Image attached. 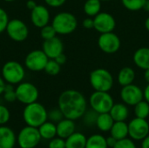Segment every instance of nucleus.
Here are the masks:
<instances>
[{
	"mask_svg": "<svg viewBox=\"0 0 149 148\" xmlns=\"http://www.w3.org/2000/svg\"><path fill=\"white\" fill-rule=\"evenodd\" d=\"M58 108L64 117L72 120L82 118L87 110V102L85 96L77 90H65L58 97Z\"/></svg>",
	"mask_w": 149,
	"mask_h": 148,
	"instance_id": "obj_1",
	"label": "nucleus"
},
{
	"mask_svg": "<svg viewBox=\"0 0 149 148\" xmlns=\"http://www.w3.org/2000/svg\"><path fill=\"white\" fill-rule=\"evenodd\" d=\"M23 119L27 126L38 128L48 120V112L42 104L36 101L25 106L23 111Z\"/></svg>",
	"mask_w": 149,
	"mask_h": 148,
	"instance_id": "obj_2",
	"label": "nucleus"
},
{
	"mask_svg": "<svg viewBox=\"0 0 149 148\" xmlns=\"http://www.w3.org/2000/svg\"><path fill=\"white\" fill-rule=\"evenodd\" d=\"M52 25L54 27L57 34L68 35L77 29L78 20L72 13L62 11L55 15L52 19Z\"/></svg>",
	"mask_w": 149,
	"mask_h": 148,
	"instance_id": "obj_3",
	"label": "nucleus"
},
{
	"mask_svg": "<svg viewBox=\"0 0 149 148\" xmlns=\"http://www.w3.org/2000/svg\"><path fill=\"white\" fill-rule=\"evenodd\" d=\"M90 85L94 91L109 92L113 86V78L112 73L104 68H98L91 72Z\"/></svg>",
	"mask_w": 149,
	"mask_h": 148,
	"instance_id": "obj_4",
	"label": "nucleus"
},
{
	"mask_svg": "<svg viewBox=\"0 0 149 148\" xmlns=\"http://www.w3.org/2000/svg\"><path fill=\"white\" fill-rule=\"evenodd\" d=\"M1 76L7 84L18 85L23 82L25 71L24 66L17 61L10 60L3 64L1 71Z\"/></svg>",
	"mask_w": 149,
	"mask_h": 148,
	"instance_id": "obj_5",
	"label": "nucleus"
},
{
	"mask_svg": "<svg viewBox=\"0 0 149 148\" xmlns=\"http://www.w3.org/2000/svg\"><path fill=\"white\" fill-rule=\"evenodd\" d=\"M89 104L91 108L100 114L109 113L114 105V101L108 92L95 91L89 98Z\"/></svg>",
	"mask_w": 149,
	"mask_h": 148,
	"instance_id": "obj_6",
	"label": "nucleus"
},
{
	"mask_svg": "<svg viewBox=\"0 0 149 148\" xmlns=\"http://www.w3.org/2000/svg\"><path fill=\"white\" fill-rule=\"evenodd\" d=\"M38 128L26 126L20 130L17 136V142L20 148H35L41 140Z\"/></svg>",
	"mask_w": 149,
	"mask_h": 148,
	"instance_id": "obj_7",
	"label": "nucleus"
},
{
	"mask_svg": "<svg viewBox=\"0 0 149 148\" xmlns=\"http://www.w3.org/2000/svg\"><path fill=\"white\" fill-rule=\"evenodd\" d=\"M16 95L17 100L24 105H29L36 102L38 99L39 92L38 88L30 82H21L17 85Z\"/></svg>",
	"mask_w": 149,
	"mask_h": 148,
	"instance_id": "obj_8",
	"label": "nucleus"
},
{
	"mask_svg": "<svg viewBox=\"0 0 149 148\" xmlns=\"http://www.w3.org/2000/svg\"><path fill=\"white\" fill-rule=\"evenodd\" d=\"M49 59L43 50H33L26 55L24 65L29 71L38 72L44 71Z\"/></svg>",
	"mask_w": 149,
	"mask_h": 148,
	"instance_id": "obj_9",
	"label": "nucleus"
},
{
	"mask_svg": "<svg viewBox=\"0 0 149 148\" xmlns=\"http://www.w3.org/2000/svg\"><path fill=\"white\" fill-rule=\"evenodd\" d=\"M5 31L9 38L15 42H23L29 36L27 24L18 18L10 19Z\"/></svg>",
	"mask_w": 149,
	"mask_h": 148,
	"instance_id": "obj_10",
	"label": "nucleus"
},
{
	"mask_svg": "<svg viewBox=\"0 0 149 148\" xmlns=\"http://www.w3.org/2000/svg\"><path fill=\"white\" fill-rule=\"evenodd\" d=\"M98 45L100 49L107 54H113L117 52L120 46V38L113 31L102 33L98 38Z\"/></svg>",
	"mask_w": 149,
	"mask_h": 148,
	"instance_id": "obj_11",
	"label": "nucleus"
},
{
	"mask_svg": "<svg viewBox=\"0 0 149 148\" xmlns=\"http://www.w3.org/2000/svg\"><path fill=\"white\" fill-rule=\"evenodd\" d=\"M149 134V123L147 119L135 117L128 123V136L133 140H142Z\"/></svg>",
	"mask_w": 149,
	"mask_h": 148,
	"instance_id": "obj_12",
	"label": "nucleus"
},
{
	"mask_svg": "<svg viewBox=\"0 0 149 148\" xmlns=\"http://www.w3.org/2000/svg\"><path fill=\"white\" fill-rule=\"evenodd\" d=\"M120 98L127 106H134L137 103L144 99V93L140 86L130 84L122 86L120 90Z\"/></svg>",
	"mask_w": 149,
	"mask_h": 148,
	"instance_id": "obj_13",
	"label": "nucleus"
},
{
	"mask_svg": "<svg viewBox=\"0 0 149 148\" xmlns=\"http://www.w3.org/2000/svg\"><path fill=\"white\" fill-rule=\"evenodd\" d=\"M94 29L100 32L107 33L113 31L116 27V20L113 15L107 12H100L95 17H93Z\"/></svg>",
	"mask_w": 149,
	"mask_h": 148,
	"instance_id": "obj_14",
	"label": "nucleus"
},
{
	"mask_svg": "<svg viewBox=\"0 0 149 148\" xmlns=\"http://www.w3.org/2000/svg\"><path fill=\"white\" fill-rule=\"evenodd\" d=\"M50 18V11L45 5L37 4V6L31 10V21L34 26L39 29L48 24Z\"/></svg>",
	"mask_w": 149,
	"mask_h": 148,
	"instance_id": "obj_15",
	"label": "nucleus"
},
{
	"mask_svg": "<svg viewBox=\"0 0 149 148\" xmlns=\"http://www.w3.org/2000/svg\"><path fill=\"white\" fill-rule=\"evenodd\" d=\"M42 50L50 59H54L59 54L63 53L64 44L62 40L57 36L47 40H44Z\"/></svg>",
	"mask_w": 149,
	"mask_h": 148,
	"instance_id": "obj_16",
	"label": "nucleus"
},
{
	"mask_svg": "<svg viewBox=\"0 0 149 148\" xmlns=\"http://www.w3.org/2000/svg\"><path fill=\"white\" fill-rule=\"evenodd\" d=\"M17 136L13 130L6 126H0V148H14Z\"/></svg>",
	"mask_w": 149,
	"mask_h": 148,
	"instance_id": "obj_17",
	"label": "nucleus"
},
{
	"mask_svg": "<svg viewBox=\"0 0 149 148\" xmlns=\"http://www.w3.org/2000/svg\"><path fill=\"white\" fill-rule=\"evenodd\" d=\"M57 126V136L60 137L64 140L67 139L70 135L75 133L76 126L74 120L64 118L58 123L56 124Z\"/></svg>",
	"mask_w": 149,
	"mask_h": 148,
	"instance_id": "obj_18",
	"label": "nucleus"
},
{
	"mask_svg": "<svg viewBox=\"0 0 149 148\" xmlns=\"http://www.w3.org/2000/svg\"><path fill=\"white\" fill-rule=\"evenodd\" d=\"M134 63L142 70L149 69V47H141L137 49L133 57Z\"/></svg>",
	"mask_w": 149,
	"mask_h": 148,
	"instance_id": "obj_19",
	"label": "nucleus"
},
{
	"mask_svg": "<svg viewBox=\"0 0 149 148\" xmlns=\"http://www.w3.org/2000/svg\"><path fill=\"white\" fill-rule=\"evenodd\" d=\"M110 115L115 121H126L129 116V110L126 104L116 103L109 112Z\"/></svg>",
	"mask_w": 149,
	"mask_h": 148,
	"instance_id": "obj_20",
	"label": "nucleus"
},
{
	"mask_svg": "<svg viewBox=\"0 0 149 148\" xmlns=\"http://www.w3.org/2000/svg\"><path fill=\"white\" fill-rule=\"evenodd\" d=\"M110 135L117 140L128 137V124L126 121H115L110 130Z\"/></svg>",
	"mask_w": 149,
	"mask_h": 148,
	"instance_id": "obj_21",
	"label": "nucleus"
},
{
	"mask_svg": "<svg viewBox=\"0 0 149 148\" xmlns=\"http://www.w3.org/2000/svg\"><path fill=\"white\" fill-rule=\"evenodd\" d=\"M135 77H136V74H135L134 70L132 67L126 66L120 70L118 73L117 80H118L119 85H120L121 86H125V85L133 84L135 79Z\"/></svg>",
	"mask_w": 149,
	"mask_h": 148,
	"instance_id": "obj_22",
	"label": "nucleus"
},
{
	"mask_svg": "<svg viewBox=\"0 0 149 148\" xmlns=\"http://www.w3.org/2000/svg\"><path fill=\"white\" fill-rule=\"evenodd\" d=\"M86 140L85 134L75 132L65 139V148H86Z\"/></svg>",
	"mask_w": 149,
	"mask_h": 148,
	"instance_id": "obj_23",
	"label": "nucleus"
},
{
	"mask_svg": "<svg viewBox=\"0 0 149 148\" xmlns=\"http://www.w3.org/2000/svg\"><path fill=\"white\" fill-rule=\"evenodd\" d=\"M41 138L44 140H51L57 136V126L52 121H45L38 127Z\"/></svg>",
	"mask_w": 149,
	"mask_h": 148,
	"instance_id": "obj_24",
	"label": "nucleus"
},
{
	"mask_svg": "<svg viewBox=\"0 0 149 148\" xmlns=\"http://www.w3.org/2000/svg\"><path fill=\"white\" fill-rule=\"evenodd\" d=\"M114 120L109 113H100L96 121V126L101 132L106 133V132H110Z\"/></svg>",
	"mask_w": 149,
	"mask_h": 148,
	"instance_id": "obj_25",
	"label": "nucleus"
},
{
	"mask_svg": "<svg viewBox=\"0 0 149 148\" xmlns=\"http://www.w3.org/2000/svg\"><path fill=\"white\" fill-rule=\"evenodd\" d=\"M86 148H108L107 139L101 134H93L87 138Z\"/></svg>",
	"mask_w": 149,
	"mask_h": 148,
	"instance_id": "obj_26",
	"label": "nucleus"
},
{
	"mask_svg": "<svg viewBox=\"0 0 149 148\" xmlns=\"http://www.w3.org/2000/svg\"><path fill=\"white\" fill-rule=\"evenodd\" d=\"M84 12L91 17H95L100 12L101 1L100 0H86L84 3Z\"/></svg>",
	"mask_w": 149,
	"mask_h": 148,
	"instance_id": "obj_27",
	"label": "nucleus"
},
{
	"mask_svg": "<svg viewBox=\"0 0 149 148\" xmlns=\"http://www.w3.org/2000/svg\"><path fill=\"white\" fill-rule=\"evenodd\" d=\"M134 115L137 118L147 119L149 116V103L145 99L134 106Z\"/></svg>",
	"mask_w": 149,
	"mask_h": 148,
	"instance_id": "obj_28",
	"label": "nucleus"
},
{
	"mask_svg": "<svg viewBox=\"0 0 149 148\" xmlns=\"http://www.w3.org/2000/svg\"><path fill=\"white\" fill-rule=\"evenodd\" d=\"M146 0H121L123 6L131 11H138L143 9Z\"/></svg>",
	"mask_w": 149,
	"mask_h": 148,
	"instance_id": "obj_29",
	"label": "nucleus"
},
{
	"mask_svg": "<svg viewBox=\"0 0 149 148\" xmlns=\"http://www.w3.org/2000/svg\"><path fill=\"white\" fill-rule=\"evenodd\" d=\"M98 116H99V113L97 112H95L94 110H93L92 108L90 110H86V113H84V115L82 116L83 122L87 126H93L94 125L96 126V121H97Z\"/></svg>",
	"mask_w": 149,
	"mask_h": 148,
	"instance_id": "obj_30",
	"label": "nucleus"
},
{
	"mask_svg": "<svg viewBox=\"0 0 149 148\" xmlns=\"http://www.w3.org/2000/svg\"><path fill=\"white\" fill-rule=\"evenodd\" d=\"M61 65L55 59H49L44 71L51 76H56L60 72Z\"/></svg>",
	"mask_w": 149,
	"mask_h": 148,
	"instance_id": "obj_31",
	"label": "nucleus"
},
{
	"mask_svg": "<svg viewBox=\"0 0 149 148\" xmlns=\"http://www.w3.org/2000/svg\"><path fill=\"white\" fill-rule=\"evenodd\" d=\"M3 96V99L5 101L9 103H12L17 100V95H16V90L13 86V85L6 84L4 91L2 94Z\"/></svg>",
	"mask_w": 149,
	"mask_h": 148,
	"instance_id": "obj_32",
	"label": "nucleus"
},
{
	"mask_svg": "<svg viewBox=\"0 0 149 148\" xmlns=\"http://www.w3.org/2000/svg\"><path fill=\"white\" fill-rule=\"evenodd\" d=\"M57 32L54 29V27L52 24H46L44 27L40 28V36L44 40L51 39L54 37H56Z\"/></svg>",
	"mask_w": 149,
	"mask_h": 148,
	"instance_id": "obj_33",
	"label": "nucleus"
},
{
	"mask_svg": "<svg viewBox=\"0 0 149 148\" xmlns=\"http://www.w3.org/2000/svg\"><path fill=\"white\" fill-rule=\"evenodd\" d=\"M64 114L62 113L61 110L58 108H53L48 112V120L53 123H58L60 120L64 119Z\"/></svg>",
	"mask_w": 149,
	"mask_h": 148,
	"instance_id": "obj_34",
	"label": "nucleus"
},
{
	"mask_svg": "<svg viewBox=\"0 0 149 148\" xmlns=\"http://www.w3.org/2000/svg\"><path fill=\"white\" fill-rule=\"evenodd\" d=\"M9 21L10 19H9L8 13L6 12L5 10L0 7V33L5 31Z\"/></svg>",
	"mask_w": 149,
	"mask_h": 148,
	"instance_id": "obj_35",
	"label": "nucleus"
},
{
	"mask_svg": "<svg viewBox=\"0 0 149 148\" xmlns=\"http://www.w3.org/2000/svg\"><path fill=\"white\" fill-rule=\"evenodd\" d=\"M10 118V113L9 109L3 106V105H0V126H3L5 125Z\"/></svg>",
	"mask_w": 149,
	"mask_h": 148,
	"instance_id": "obj_36",
	"label": "nucleus"
},
{
	"mask_svg": "<svg viewBox=\"0 0 149 148\" xmlns=\"http://www.w3.org/2000/svg\"><path fill=\"white\" fill-rule=\"evenodd\" d=\"M113 148H137V147L132 139L126 138V139L118 140Z\"/></svg>",
	"mask_w": 149,
	"mask_h": 148,
	"instance_id": "obj_37",
	"label": "nucleus"
},
{
	"mask_svg": "<svg viewBox=\"0 0 149 148\" xmlns=\"http://www.w3.org/2000/svg\"><path fill=\"white\" fill-rule=\"evenodd\" d=\"M48 148H65V140L57 136L50 140Z\"/></svg>",
	"mask_w": 149,
	"mask_h": 148,
	"instance_id": "obj_38",
	"label": "nucleus"
},
{
	"mask_svg": "<svg viewBox=\"0 0 149 148\" xmlns=\"http://www.w3.org/2000/svg\"><path fill=\"white\" fill-rule=\"evenodd\" d=\"M44 1L48 6L52 7V8L60 7L66 2V0H44Z\"/></svg>",
	"mask_w": 149,
	"mask_h": 148,
	"instance_id": "obj_39",
	"label": "nucleus"
},
{
	"mask_svg": "<svg viewBox=\"0 0 149 148\" xmlns=\"http://www.w3.org/2000/svg\"><path fill=\"white\" fill-rule=\"evenodd\" d=\"M83 27L85 29L87 30H91V29H94V22H93V17H88L86 18H85L82 22Z\"/></svg>",
	"mask_w": 149,
	"mask_h": 148,
	"instance_id": "obj_40",
	"label": "nucleus"
},
{
	"mask_svg": "<svg viewBox=\"0 0 149 148\" xmlns=\"http://www.w3.org/2000/svg\"><path fill=\"white\" fill-rule=\"evenodd\" d=\"M54 59H55L60 65H65V62H66V56H65L64 53H61V54H59L57 58H55Z\"/></svg>",
	"mask_w": 149,
	"mask_h": 148,
	"instance_id": "obj_41",
	"label": "nucleus"
},
{
	"mask_svg": "<svg viewBox=\"0 0 149 148\" xmlns=\"http://www.w3.org/2000/svg\"><path fill=\"white\" fill-rule=\"evenodd\" d=\"M107 139V146H108V147H111V148H113V147L116 145V143H117V140L116 139H114L113 136H109V137H107V138H106Z\"/></svg>",
	"mask_w": 149,
	"mask_h": 148,
	"instance_id": "obj_42",
	"label": "nucleus"
},
{
	"mask_svg": "<svg viewBox=\"0 0 149 148\" xmlns=\"http://www.w3.org/2000/svg\"><path fill=\"white\" fill-rule=\"evenodd\" d=\"M37 3L34 1V0H28L27 2H26V7L30 10H31L33 8H35L36 6H37Z\"/></svg>",
	"mask_w": 149,
	"mask_h": 148,
	"instance_id": "obj_43",
	"label": "nucleus"
},
{
	"mask_svg": "<svg viewBox=\"0 0 149 148\" xmlns=\"http://www.w3.org/2000/svg\"><path fill=\"white\" fill-rule=\"evenodd\" d=\"M6 82L4 81V79H3L2 76H0V95L3 94V91H4V88H5V85H6Z\"/></svg>",
	"mask_w": 149,
	"mask_h": 148,
	"instance_id": "obj_44",
	"label": "nucleus"
},
{
	"mask_svg": "<svg viewBox=\"0 0 149 148\" xmlns=\"http://www.w3.org/2000/svg\"><path fill=\"white\" fill-rule=\"evenodd\" d=\"M141 148H149V134L142 140Z\"/></svg>",
	"mask_w": 149,
	"mask_h": 148,
	"instance_id": "obj_45",
	"label": "nucleus"
},
{
	"mask_svg": "<svg viewBox=\"0 0 149 148\" xmlns=\"http://www.w3.org/2000/svg\"><path fill=\"white\" fill-rule=\"evenodd\" d=\"M143 93H144V99L149 103V84L143 90Z\"/></svg>",
	"mask_w": 149,
	"mask_h": 148,
	"instance_id": "obj_46",
	"label": "nucleus"
},
{
	"mask_svg": "<svg viewBox=\"0 0 149 148\" xmlns=\"http://www.w3.org/2000/svg\"><path fill=\"white\" fill-rule=\"evenodd\" d=\"M144 79H145V80L148 82V84H149V69L145 70V72H144Z\"/></svg>",
	"mask_w": 149,
	"mask_h": 148,
	"instance_id": "obj_47",
	"label": "nucleus"
},
{
	"mask_svg": "<svg viewBox=\"0 0 149 148\" xmlns=\"http://www.w3.org/2000/svg\"><path fill=\"white\" fill-rule=\"evenodd\" d=\"M143 10L149 12V0H146V2L144 3V6H143Z\"/></svg>",
	"mask_w": 149,
	"mask_h": 148,
	"instance_id": "obj_48",
	"label": "nucleus"
},
{
	"mask_svg": "<svg viewBox=\"0 0 149 148\" xmlns=\"http://www.w3.org/2000/svg\"><path fill=\"white\" fill-rule=\"evenodd\" d=\"M145 28H146V30L149 31V17L146 19V21H145Z\"/></svg>",
	"mask_w": 149,
	"mask_h": 148,
	"instance_id": "obj_49",
	"label": "nucleus"
},
{
	"mask_svg": "<svg viewBox=\"0 0 149 148\" xmlns=\"http://www.w3.org/2000/svg\"><path fill=\"white\" fill-rule=\"evenodd\" d=\"M3 1H5V2H7V3H11V2L16 1V0H3Z\"/></svg>",
	"mask_w": 149,
	"mask_h": 148,
	"instance_id": "obj_50",
	"label": "nucleus"
},
{
	"mask_svg": "<svg viewBox=\"0 0 149 148\" xmlns=\"http://www.w3.org/2000/svg\"><path fill=\"white\" fill-rule=\"evenodd\" d=\"M100 1H101V2H102V1H105V2H107V1H111V0H100Z\"/></svg>",
	"mask_w": 149,
	"mask_h": 148,
	"instance_id": "obj_51",
	"label": "nucleus"
}]
</instances>
